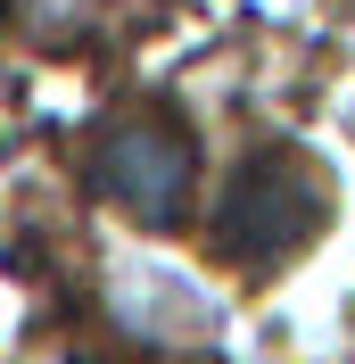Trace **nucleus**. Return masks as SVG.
I'll return each mask as SVG.
<instances>
[{
    "mask_svg": "<svg viewBox=\"0 0 355 364\" xmlns=\"http://www.w3.org/2000/svg\"><path fill=\"white\" fill-rule=\"evenodd\" d=\"M322 215H331V174L306 149L265 141L256 158H240V174H231V191L215 207V249L248 273H273L322 232Z\"/></svg>",
    "mask_w": 355,
    "mask_h": 364,
    "instance_id": "1",
    "label": "nucleus"
},
{
    "mask_svg": "<svg viewBox=\"0 0 355 364\" xmlns=\"http://www.w3.org/2000/svg\"><path fill=\"white\" fill-rule=\"evenodd\" d=\"M190 166H199V149H190V133L174 116H116L83 149L91 191L116 199L124 215H141V224H174L190 207Z\"/></svg>",
    "mask_w": 355,
    "mask_h": 364,
    "instance_id": "2",
    "label": "nucleus"
}]
</instances>
